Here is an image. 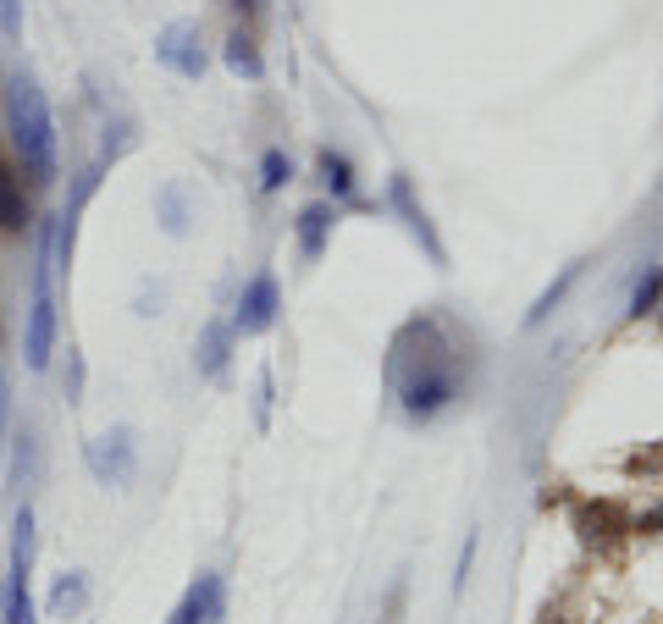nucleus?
Masks as SVG:
<instances>
[{
    "label": "nucleus",
    "instance_id": "nucleus-14",
    "mask_svg": "<svg viewBox=\"0 0 663 624\" xmlns=\"http://www.w3.org/2000/svg\"><path fill=\"white\" fill-rule=\"evenodd\" d=\"M288 177H294V160L283 156V150H266V160H260V182H266V188L277 194V188H283Z\"/></svg>",
    "mask_w": 663,
    "mask_h": 624
},
{
    "label": "nucleus",
    "instance_id": "nucleus-8",
    "mask_svg": "<svg viewBox=\"0 0 663 624\" xmlns=\"http://www.w3.org/2000/svg\"><path fill=\"white\" fill-rule=\"evenodd\" d=\"M28 221H33V205L22 194V171L0 156V232H28Z\"/></svg>",
    "mask_w": 663,
    "mask_h": 624
},
{
    "label": "nucleus",
    "instance_id": "nucleus-3",
    "mask_svg": "<svg viewBox=\"0 0 663 624\" xmlns=\"http://www.w3.org/2000/svg\"><path fill=\"white\" fill-rule=\"evenodd\" d=\"M50 255H56V238H44L39 249V271H33V305H28V365L44 370L50 365V348H56V299H50Z\"/></svg>",
    "mask_w": 663,
    "mask_h": 624
},
{
    "label": "nucleus",
    "instance_id": "nucleus-5",
    "mask_svg": "<svg viewBox=\"0 0 663 624\" xmlns=\"http://www.w3.org/2000/svg\"><path fill=\"white\" fill-rule=\"evenodd\" d=\"M156 61L171 67L177 78H205V50H199V28L194 22H171L161 39H156Z\"/></svg>",
    "mask_w": 663,
    "mask_h": 624
},
{
    "label": "nucleus",
    "instance_id": "nucleus-10",
    "mask_svg": "<svg viewBox=\"0 0 663 624\" xmlns=\"http://www.w3.org/2000/svg\"><path fill=\"white\" fill-rule=\"evenodd\" d=\"M227 67L238 72V78H266V61H260V50H255V33H232L227 39Z\"/></svg>",
    "mask_w": 663,
    "mask_h": 624
},
{
    "label": "nucleus",
    "instance_id": "nucleus-13",
    "mask_svg": "<svg viewBox=\"0 0 663 624\" xmlns=\"http://www.w3.org/2000/svg\"><path fill=\"white\" fill-rule=\"evenodd\" d=\"M83 597H89V581L72 569V575L56 581V592H50V614H56V620H72V614L83 608Z\"/></svg>",
    "mask_w": 663,
    "mask_h": 624
},
{
    "label": "nucleus",
    "instance_id": "nucleus-11",
    "mask_svg": "<svg viewBox=\"0 0 663 624\" xmlns=\"http://www.w3.org/2000/svg\"><path fill=\"white\" fill-rule=\"evenodd\" d=\"M227 348H232V326L210 320V326H205V343H199V370H205V376H221Z\"/></svg>",
    "mask_w": 663,
    "mask_h": 624
},
{
    "label": "nucleus",
    "instance_id": "nucleus-9",
    "mask_svg": "<svg viewBox=\"0 0 663 624\" xmlns=\"http://www.w3.org/2000/svg\"><path fill=\"white\" fill-rule=\"evenodd\" d=\"M111 443V454L95 443L89 454H95V469L106 475V481H128V469H133V448H128V432H117V437H106Z\"/></svg>",
    "mask_w": 663,
    "mask_h": 624
},
{
    "label": "nucleus",
    "instance_id": "nucleus-7",
    "mask_svg": "<svg viewBox=\"0 0 663 624\" xmlns=\"http://www.w3.org/2000/svg\"><path fill=\"white\" fill-rule=\"evenodd\" d=\"M166 624H221V581H216V575H199V581L182 592L177 614Z\"/></svg>",
    "mask_w": 663,
    "mask_h": 624
},
{
    "label": "nucleus",
    "instance_id": "nucleus-12",
    "mask_svg": "<svg viewBox=\"0 0 663 624\" xmlns=\"http://www.w3.org/2000/svg\"><path fill=\"white\" fill-rule=\"evenodd\" d=\"M327 232H332V210H327V205H310V210L299 216V249H305V260H316V255H321Z\"/></svg>",
    "mask_w": 663,
    "mask_h": 624
},
{
    "label": "nucleus",
    "instance_id": "nucleus-4",
    "mask_svg": "<svg viewBox=\"0 0 663 624\" xmlns=\"http://www.w3.org/2000/svg\"><path fill=\"white\" fill-rule=\"evenodd\" d=\"M28 569H33V514L22 508L11 525V564H6V624H33V603H28Z\"/></svg>",
    "mask_w": 663,
    "mask_h": 624
},
{
    "label": "nucleus",
    "instance_id": "nucleus-16",
    "mask_svg": "<svg viewBox=\"0 0 663 624\" xmlns=\"http://www.w3.org/2000/svg\"><path fill=\"white\" fill-rule=\"evenodd\" d=\"M663 294V277L659 271H653V277H647V283H642V288H636V299H631V310L642 315V310H653V299H659Z\"/></svg>",
    "mask_w": 663,
    "mask_h": 624
},
{
    "label": "nucleus",
    "instance_id": "nucleus-15",
    "mask_svg": "<svg viewBox=\"0 0 663 624\" xmlns=\"http://www.w3.org/2000/svg\"><path fill=\"white\" fill-rule=\"evenodd\" d=\"M321 177H327L332 194H348V188H354V171H348V160L332 156V150H321Z\"/></svg>",
    "mask_w": 663,
    "mask_h": 624
},
{
    "label": "nucleus",
    "instance_id": "nucleus-2",
    "mask_svg": "<svg viewBox=\"0 0 663 624\" xmlns=\"http://www.w3.org/2000/svg\"><path fill=\"white\" fill-rule=\"evenodd\" d=\"M6 128H11V145H17V160H22L28 182L50 188L56 182V122H50L44 89L33 78L6 83Z\"/></svg>",
    "mask_w": 663,
    "mask_h": 624
},
{
    "label": "nucleus",
    "instance_id": "nucleus-1",
    "mask_svg": "<svg viewBox=\"0 0 663 624\" xmlns=\"http://www.w3.org/2000/svg\"><path fill=\"white\" fill-rule=\"evenodd\" d=\"M393 387H398L409 420H432L448 404H459L465 354H459V337L448 331V320L420 315V320H409L398 331V343H393Z\"/></svg>",
    "mask_w": 663,
    "mask_h": 624
},
{
    "label": "nucleus",
    "instance_id": "nucleus-6",
    "mask_svg": "<svg viewBox=\"0 0 663 624\" xmlns=\"http://www.w3.org/2000/svg\"><path fill=\"white\" fill-rule=\"evenodd\" d=\"M283 310V294H277V277L271 271H260L249 288H244V299H238V320H232V331H266L271 320Z\"/></svg>",
    "mask_w": 663,
    "mask_h": 624
}]
</instances>
